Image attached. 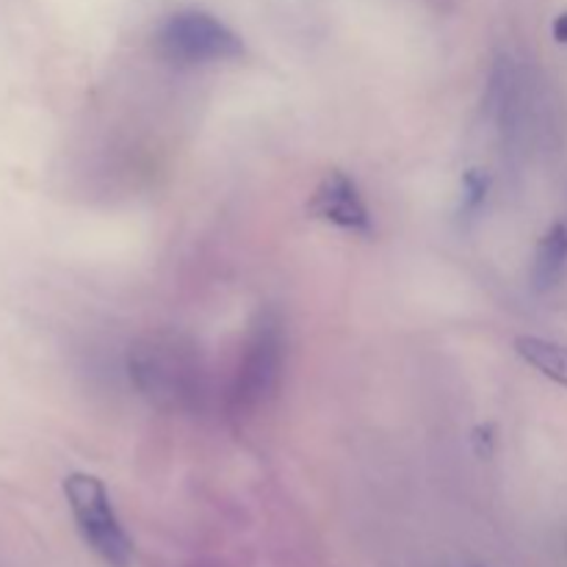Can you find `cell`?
Instances as JSON below:
<instances>
[{
  "instance_id": "1",
  "label": "cell",
  "mask_w": 567,
  "mask_h": 567,
  "mask_svg": "<svg viewBox=\"0 0 567 567\" xmlns=\"http://www.w3.org/2000/svg\"><path fill=\"white\" fill-rule=\"evenodd\" d=\"M155 44L161 55L177 64H210V61L238 59L244 53L241 37L219 17L199 9L175 11L166 17Z\"/></svg>"
},
{
  "instance_id": "2",
  "label": "cell",
  "mask_w": 567,
  "mask_h": 567,
  "mask_svg": "<svg viewBox=\"0 0 567 567\" xmlns=\"http://www.w3.org/2000/svg\"><path fill=\"white\" fill-rule=\"evenodd\" d=\"M64 496L70 502L72 518H75L78 529H81L83 540L92 546V551L111 567L131 565L133 546L120 520H116L103 482L97 476L72 474L64 482Z\"/></svg>"
},
{
  "instance_id": "3",
  "label": "cell",
  "mask_w": 567,
  "mask_h": 567,
  "mask_svg": "<svg viewBox=\"0 0 567 567\" xmlns=\"http://www.w3.org/2000/svg\"><path fill=\"white\" fill-rule=\"evenodd\" d=\"M282 369V332L280 324L269 316L260 319L249 336L244 358L238 363L236 382H233V408L238 413H249V410L260 408L271 393L277 391Z\"/></svg>"
},
{
  "instance_id": "4",
  "label": "cell",
  "mask_w": 567,
  "mask_h": 567,
  "mask_svg": "<svg viewBox=\"0 0 567 567\" xmlns=\"http://www.w3.org/2000/svg\"><path fill=\"white\" fill-rule=\"evenodd\" d=\"M308 214L336 227H343V230L371 236V214L363 203V194H360L358 183L352 177L338 169L327 172L321 177L308 203Z\"/></svg>"
},
{
  "instance_id": "5",
  "label": "cell",
  "mask_w": 567,
  "mask_h": 567,
  "mask_svg": "<svg viewBox=\"0 0 567 567\" xmlns=\"http://www.w3.org/2000/svg\"><path fill=\"white\" fill-rule=\"evenodd\" d=\"M567 266V227L559 221L554 225L546 236L540 238L535 252V264H532V282L537 291H548L559 282Z\"/></svg>"
},
{
  "instance_id": "6",
  "label": "cell",
  "mask_w": 567,
  "mask_h": 567,
  "mask_svg": "<svg viewBox=\"0 0 567 567\" xmlns=\"http://www.w3.org/2000/svg\"><path fill=\"white\" fill-rule=\"evenodd\" d=\"M515 352L532 365V369L540 371L548 380L559 382V385L567 388V347L563 343L546 341V338L524 336L515 341Z\"/></svg>"
},
{
  "instance_id": "7",
  "label": "cell",
  "mask_w": 567,
  "mask_h": 567,
  "mask_svg": "<svg viewBox=\"0 0 567 567\" xmlns=\"http://www.w3.org/2000/svg\"><path fill=\"white\" fill-rule=\"evenodd\" d=\"M487 192H491V175L482 169H468L463 177V199H460V216L471 219L480 214L487 203Z\"/></svg>"
},
{
  "instance_id": "8",
  "label": "cell",
  "mask_w": 567,
  "mask_h": 567,
  "mask_svg": "<svg viewBox=\"0 0 567 567\" xmlns=\"http://www.w3.org/2000/svg\"><path fill=\"white\" fill-rule=\"evenodd\" d=\"M554 37H557V42L567 44V11L554 20Z\"/></svg>"
}]
</instances>
